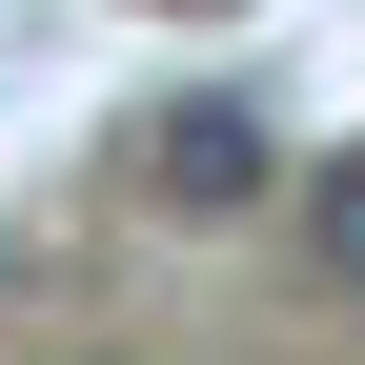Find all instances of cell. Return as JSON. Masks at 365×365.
<instances>
[{
  "label": "cell",
  "instance_id": "1",
  "mask_svg": "<svg viewBox=\"0 0 365 365\" xmlns=\"http://www.w3.org/2000/svg\"><path fill=\"white\" fill-rule=\"evenodd\" d=\"M264 182H284V122H264V102H163L143 122V203L163 223H244Z\"/></svg>",
  "mask_w": 365,
  "mask_h": 365
},
{
  "label": "cell",
  "instance_id": "2",
  "mask_svg": "<svg viewBox=\"0 0 365 365\" xmlns=\"http://www.w3.org/2000/svg\"><path fill=\"white\" fill-rule=\"evenodd\" d=\"M304 284H345V304H365V163L304 182Z\"/></svg>",
  "mask_w": 365,
  "mask_h": 365
},
{
  "label": "cell",
  "instance_id": "3",
  "mask_svg": "<svg viewBox=\"0 0 365 365\" xmlns=\"http://www.w3.org/2000/svg\"><path fill=\"white\" fill-rule=\"evenodd\" d=\"M163 21H223V0H163Z\"/></svg>",
  "mask_w": 365,
  "mask_h": 365
}]
</instances>
